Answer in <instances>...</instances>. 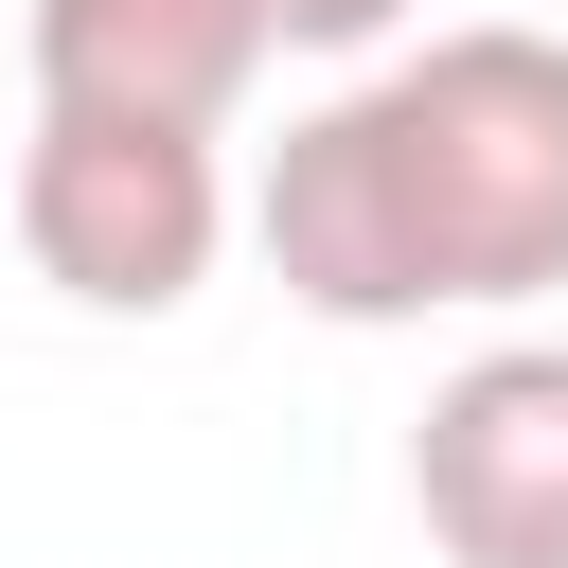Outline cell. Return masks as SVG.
Masks as SVG:
<instances>
[{
	"instance_id": "1",
	"label": "cell",
	"mask_w": 568,
	"mask_h": 568,
	"mask_svg": "<svg viewBox=\"0 0 568 568\" xmlns=\"http://www.w3.org/2000/svg\"><path fill=\"white\" fill-rule=\"evenodd\" d=\"M266 284L337 337L390 320H479L568 284V36L550 18H462L337 106H302L248 178Z\"/></svg>"
},
{
	"instance_id": "2",
	"label": "cell",
	"mask_w": 568,
	"mask_h": 568,
	"mask_svg": "<svg viewBox=\"0 0 568 568\" xmlns=\"http://www.w3.org/2000/svg\"><path fill=\"white\" fill-rule=\"evenodd\" d=\"M18 248L89 320H178L213 284V248H231V160L178 142V124H71V106H36V142H18Z\"/></svg>"
},
{
	"instance_id": "3",
	"label": "cell",
	"mask_w": 568,
	"mask_h": 568,
	"mask_svg": "<svg viewBox=\"0 0 568 568\" xmlns=\"http://www.w3.org/2000/svg\"><path fill=\"white\" fill-rule=\"evenodd\" d=\"M408 515L444 568H568V337H479L408 426Z\"/></svg>"
},
{
	"instance_id": "4",
	"label": "cell",
	"mask_w": 568,
	"mask_h": 568,
	"mask_svg": "<svg viewBox=\"0 0 568 568\" xmlns=\"http://www.w3.org/2000/svg\"><path fill=\"white\" fill-rule=\"evenodd\" d=\"M18 53H36V106H71V124L213 142L266 71V18L248 0H18Z\"/></svg>"
},
{
	"instance_id": "5",
	"label": "cell",
	"mask_w": 568,
	"mask_h": 568,
	"mask_svg": "<svg viewBox=\"0 0 568 568\" xmlns=\"http://www.w3.org/2000/svg\"><path fill=\"white\" fill-rule=\"evenodd\" d=\"M248 18H266V53H373L408 0H248Z\"/></svg>"
},
{
	"instance_id": "6",
	"label": "cell",
	"mask_w": 568,
	"mask_h": 568,
	"mask_svg": "<svg viewBox=\"0 0 568 568\" xmlns=\"http://www.w3.org/2000/svg\"><path fill=\"white\" fill-rule=\"evenodd\" d=\"M550 18H568V0H550Z\"/></svg>"
}]
</instances>
